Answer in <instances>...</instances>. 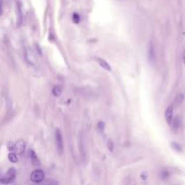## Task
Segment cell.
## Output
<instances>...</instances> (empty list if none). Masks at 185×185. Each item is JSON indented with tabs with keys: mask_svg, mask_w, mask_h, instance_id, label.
<instances>
[{
	"mask_svg": "<svg viewBox=\"0 0 185 185\" xmlns=\"http://www.w3.org/2000/svg\"><path fill=\"white\" fill-rule=\"evenodd\" d=\"M15 175H16V170L15 168H10L6 172L5 176L0 179V182H1L2 183H5V184L11 183L15 180Z\"/></svg>",
	"mask_w": 185,
	"mask_h": 185,
	"instance_id": "cell-1",
	"label": "cell"
},
{
	"mask_svg": "<svg viewBox=\"0 0 185 185\" xmlns=\"http://www.w3.org/2000/svg\"><path fill=\"white\" fill-rule=\"evenodd\" d=\"M30 178H31V181L33 182H35V183L42 182L44 179V172H43V170L36 169L32 172Z\"/></svg>",
	"mask_w": 185,
	"mask_h": 185,
	"instance_id": "cell-2",
	"label": "cell"
},
{
	"mask_svg": "<svg viewBox=\"0 0 185 185\" xmlns=\"http://www.w3.org/2000/svg\"><path fill=\"white\" fill-rule=\"evenodd\" d=\"M55 140H56V145L59 152L61 154L63 151V139H62V135L60 131V129H56L55 131Z\"/></svg>",
	"mask_w": 185,
	"mask_h": 185,
	"instance_id": "cell-3",
	"label": "cell"
},
{
	"mask_svg": "<svg viewBox=\"0 0 185 185\" xmlns=\"http://www.w3.org/2000/svg\"><path fill=\"white\" fill-rule=\"evenodd\" d=\"M25 147H26V145H25V142L24 140H18L15 144L14 151L17 154H23L24 152L25 151Z\"/></svg>",
	"mask_w": 185,
	"mask_h": 185,
	"instance_id": "cell-4",
	"label": "cell"
},
{
	"mask_svg": "<svg viewBox=\"0 0 185 185\" xmlns=\"http://www.w3.org/2000/svg\"><path fill=\"white\" fill-rule=\"evenodd\" d=\"M164 116H165V120H166V122H167V124L172 125V119H173V107L172 105L166 108Z\"/></svg>",
	"mask_w": 185,
	"mask_h": 185,
	"instance_id": "cell-5",
	"label": "cell"
},
{
	"mask_svg": "<svg viewBox=\"0 0 185 185\" xmlns=\"http://www.w3.org/2000/svg\"><path fill=\"white\" fill-rule=\"evenodd\" d=\"M148 53H149V59L152 62H154L155 61V48H154V44L153 42L150 43L149 44V51H148Z\"/></svg>",
	"mask_w": 185,
	"mask_h": 185,
	"instance_id": "cell-6",
	"label": "cell"
},
{
	"mask_svg": "<svg viewBox=\"0 0 185 185\" xmlns=\"http://www.w3.org/2000/svg\"><path fill=\"white\" fill-rule=\"evenodd\" d=\"M96 61L99 64V66H101L104 70H106L108 71H111V67H110V65L108 64V61H106L105 60L101 59V58H96Z\"/></svg>",
	"mask_w": 185,
	"mask_h": 185,
	"instance_id": "cell-7",
	"label": "cell"
},
{
	"mask_svg": "<svg viewBox=\"0 0 185 185\" xmlns=\"http://www.w3.org/2000/svg\"><path fill=\"white\" fill-rule=\"evenodd\" d=\"M30 156H31V162H32L33 165L39 166L41 164V162H40V160L38 158V156H37L36 154L34 151H32V150H30Z\"/></svg>",
	"mask_w": 185,
	"mask_h": 185,
	"instance_id": "cell-8",
	"label": "cell"
},
{
	"mask_svg": "<svg viewBox=\"0 0 185 185\" xmlns=\"http://www.w3.org/2000/svg\"><path fill=\"white\" fill-rule=\"evenodd\" d=\"M25 58H26V61H28L30 64H34L35 63V58H34V53L28 49L25 52Z\"/></svg>",
	"mask_w": 185,
	"mask_h": 185,
	"instance_id": "cell-9",
	"label": "cell"
},
{
	"mask_svg": "<svg viewBox=\"0 0 185 185\" xmlns=\"http://www.w3.org/2000/svg\"><path fill=\"white\" fill-rule=\"evenodd\" d=\"M172 126L173 131H177L178 129L181 126V118L179 117H176L175 118L172 119Z\"/></svg>",
	"mask_w": 185,
	"mask_h": 185,
	"instance_id": "cell-10",
	"label": "cell"
},
{
	"mask_svg": "<svg viewBox=\"0 0 185 185\" xmlns=\"http://www.w3.org/2000/svg\"><path fill=\"white\" fill-rule=\"evenodd\" d=\"M183 99H184V95L182 94V93L178 94L176 97H175V98H174L173 105L175 107H180L182 104V102H183Z\"/></svg>",
	"mask_w": 185,
	"mask_h": 185,
	"instance_id": "cell-11",
	"label": "cell"
},
{
	"mask_svg": "<svg viewBox=\"0 0 185 185\" xmlns=\"http://www.w3.org/2000/svg\"><path fill=\"white\" fill-rule=\"evenodd\" d=\"M61 92H62V87L61 85H57V86H54V88L52 89V93L54 96H60L61 94Z\"/></svg>",
	"mask_w": 185,
	"mask_h": 185,
	"instance_id": "cell-12",
	"label": "cell"
},
{
	"mask_svg": "<svg viewBox=\"0 0 185 185\" xmlns=\"http://www.w3.org/2000/svg\"><path fill=\"white\" fill-rule=\"evenodd\" d=\"M8 160L10 161L11 163H17L18 161V158H17V155L15 152H11L8 154Z\"/></svg>",
	"mask_w": 185,
	"mask_h": 185,
	"instance_id": "cell-13",
	"label": "cell"
},
{
	"mask_svg": "<svg viewBox=\"0 0 185 185\" xmlns=\"http://www.w3.org/2000/svg\"><path fill=\"white\" fill-rule=\"evenodd\" d=\"M72 21L75 23V24H78L80 23V15L77 14V13H74L72 15Z\"/></svg>",
	"mask_w": 185,
	"mask_h": 185,
	"instance_id": "cell-14",
	"label": "cell"
},
{
	"mask_svg": "<svg viewBox=\"0 0 185 185\" xmlns=\"http://www.w3.org/2000/svg\"><path fill=\"white\" fill-rule=\"evenodd\" d=\"M172 146L173 147V149H175V150L178 151V152H181L182 151V146L179 144H177V143H172Z\"/></svg>",
	"mask_w": 185,
	"mask_h": 185,
	"instance_id": "cell-15",
	"label": "cell"
},
{
	"mask_svg": "<svg viewBox=\"0 0 185 185\" xmlns=\"http://www.w3.org/2000/svg\"><path fill=\"white\" fill-rule=\"evenodd\" d=\"M108 149L110 152H113L114 151V144L113 142L111 141V140H108Z\"/></svg>",
	"mask_w": 185,
	"mask_h": 185,
	"instance_id": "cell-16",
	"label": "cell"
},
{
	"mask_svg": "<svg viewBox=\"0 0 185 185\" xmlns=\"http://www.w3.org/2000/svg\"><path fill=\"white\" fill-rule=\"evenodd\" d=\"M98 128L99 129L100 131H103L104 128H105V123L102 122V121L98 122Z\"/></svg>",
	"mask_w": 185,
	"mask_h": 185,
	"instance_id": "cell-17",
	"label": "cell"
},
{
	"mask_svg": "<svg viewBox=\"0 0 185 185\" xmlns=\"http://www.w3.org/2000/svg\"><path fill=\"white\" fill-rule=\"evenodd\" d=\"M7 147H8V149L10 150V151H14V148H15V143L13 142H9L8 145H7Z\"/></svg>",
	"mask_w": 185,
	"mask_h": 185,
	"instance_id": "cell-18",
	"label": "cell"
},
{
	"mask_svg": "<svg viewBox=\"0 0 185 185\" xmlns=\"http://www.w3.org/2000/svg\"><path fill=\"white\" fill-rule=\"evenodd\" d=\"M161 175H162V177L163 178V179H166L168 176H169V173H168V172L167 171H163L162 172H161Z\"/></svg>",
	"mask_w": 185,
	"mask_h": 185,
	"instance_id": "cell-19",
	"label": "cell"
},
{
	"mask_svg": "<svg viewBox=\"0 0 185 185\" xmlns=\"http://www.w3.org/2000/svg\"><path fill=\"white\" fill-rule=\"evenodd\" d=\"M3 5H2V1L1 0H0V15H1V13H2V10H3Z\"/></svg>",
	"mask_w": 185,
	"mask_h": 185,
	"instance_id": "cell-20",
	"label": "cell"
},
{
	"mask_svg": "<svg viewBox=\"0 0 185 185\" xmlns=\"http://www.w3.org/2000/svg\"><path fill=\"white\" fill-rule=\"evenodd\" d=\"M182 61H183V63L185 64V50L183 51V53H182Z\"/></svg>",
	"mask_w": 185,
	"mask_h": 185,
	"instance_id": "cell-21",
	"label": "cell"
}]
</instances>
